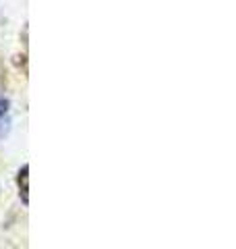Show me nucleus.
I'll use <instances>...</instances> for the list:
<instances>
[{
  "label": "nucleus",
  "mask_w": 236,
  "mask_h": 249,
  "mask_svg": "<svg viewBox=\"0 0 236 249\" xmlns=\"http://www.w3.org/2000/svg\"><path fill=\"white\" fill-rule=\"evenodd\" d=\"M21 178H23V201L27 204V166H23L21 170ZM21 185V183H19Z\"/></svg>",
  "instance_id": "1"
}]
</instances>
